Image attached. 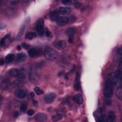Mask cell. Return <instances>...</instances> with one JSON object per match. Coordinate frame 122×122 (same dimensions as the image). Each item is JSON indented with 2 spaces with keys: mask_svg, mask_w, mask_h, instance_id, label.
Segmentation results:
<instances>
[{
  "mask_svg": "<svg viewBox=\"0 0 122 122\" xmlns=\"http://www.w3.org/2000/svg\"><path fill=\"white\" fill-rule=\"evenodd\" d=\"M44 55L45 58L49 61H53L57 58L58 57V52L51 48H47L45 49Z\"/></svg>",
  "mask_w": 122,
  "mask_h": 122,
  "instance_id": "6da1fadb",
  "label": "cell"
},
{
  "mask_svg": "<svg viewBox=\"0 0 122 122\" xmlns=\"http://www.w3.org/2000/svg\"><path fill=\"white\" fill-rule=\"evenodd\" d=\"M113 85V84H112L108 80L105 81V86L103 89V94L104 96L107 99L111 98L112 95Z\"/></svg>",
  "mask_w": 122,
  "mask_h": 122,
  "instance_id": "7a4b0ae2",
  "label": "cell"
},
{
  "mask_svg": "<svg viewBox=\"0 0 122 122\" xmlns=\"http://www.w3.org/2000/svg\"><path fill=\"white\" fill-rule=\"evenodd\" d=\"M8 73L15 78L18 79H22L24 77V74L20 70L17 69H12L8 71Z\"/></svg>",
  "mask_w": 122,
  "mask_h": 122,
  "instance_id": "3957f363",
  "label": "cell"
},
{
  "mask_svg": "<svg viewBox=\"0 0 122 122\" xmlns=\"http://www.w3.org/2000/svg\"><path fill=\"white\" fill-rule=\"evenodd\" d=\"M121 72L119 71V72H112L108 74V80L111 82L112 84H115L120 77H121Z\"/></svg>",
  "mask_w": 122,
  "mask_h": 122,
  "instance_id": "277c9868",
  "label": "cell"
},
{
  "mask_svg": "<svg viewBox=\"0 0 122 122\" xmlns=\"http://www.w3.org/2000/svg\"><path fill=\"white\" fill-rule=\"evenodd\" d=\"M44 22L43 19L42 18H41L38 20L36 24V30L38 31L39 35L41 36L43 35L45 31L44 30Z\"/></svg>",
  "mask_w": 122,
  "mask_h": 122,
  "instance_id": "5b68a950",
  "label": "cell"
},
{
  "mask_svg": "<svg viewBox=\"0 0 122 122\" xmlns=\"http://www.w3.org/2000/svg\"><path fill=\"white\" fill-rule=\"evenodd\" d=\"M56 94L53 92H51L47 94L44 98V100L45 103L50 104L52 103L56 98Z\"/></svg>",
  "mask_w": 122,
  "mask_h": 122,
  "instance_id": "8992f818",
  "label": "cell"
},
{
  "mask_svg": "<svg viewBox=\"0 0 122 122\" xmlns=\"http://www.w3.org/2000/svg\"><path fill=\"white\" fill-rule=\"evenodd\" d=\"M28 54L30 57L34 58L39 56L41 54V51L39 48H31L28 51Z\"/></svg>",
  "mask_w": 122,
  "mask_h": 122,
  "instance_id": "52a82bcc",
  "label": "cell"
},
{
  "mask_svg": "<svg viewBox=\"0 0 122 122\" xmlns=\"http://www.w3.org/2000/svg\"><path fill=\"white\" fill-rule=\"evenodd\" d=\"M75 33V30L73 28H70L67 30V34L68 36V42L70 43H72L74 39V36Z\"/></svg>",
  "mask_w": 122,
  "mask_h": 122,
  "instance_id": "ba28073f",
  "label": "cell"
},
{
  "mask_svg": "<svg viewBox=\"0 0 122 122\" xmlns=\"http://www.w3.org/2000/svg\"><path fill=\"white\" fill-rule=\"evenodd\" d=\"M29 21H28V20L27 19L23 23V24H22L20 30H19V31L18 33V35L17 36V37H16V39L17 40H19L22 36V35H23L24 32V30H25V29Z\"/></svg>",
  "mask_w": 122,
  "mask_h": 122,
  "instance_id": "9c48e42d",
  "label": "cell"
},
{
  "mask_svg": "<svg viewBox=\"0 0 122 122\" xmlns=\"http://www.w3.org/2000/svg\"><path fill=\"white\" fill-rule=\"evenodd\" d=\"M69 21V19L66 16L59 17L57 20V23L60 26H63L66 25Z\"/></svg>",
  "mask_w": 122,
  "mask_h": 122,
  "instance_id": "30bf717a",
  "label": "cell"
},
{
  "mask_svg": "<svg viewBox=\"0 0 122 122\" xmlns=\"http://www.w3.org/2000/svg\"><path fill=\"white\" fill-rule=\"evenodd\" d=\"M53 46L58 50L63 49L66 46V42L64 41H58L53 43Z\"/></svg>",
  "mask_w": 122,
  "mask_h": 122,
  "instance_id": "8fae6325",
  "label": "cell"
},
{
  "mask_svg": "<svg viewBox=\"0 0 122 122\" xmlns=\"http://www.w3.org/2000/svg\"><path fill=\"white\" fill-rule=\"evenodd\" d=\"M14 95L16 97L19 99H22L25 97L26 93L23 90L18 89L15 91Z\"/></svg>",
  "mask_w": 122,
  "mask_h": 122,
  "instance_id": "7c38bea8",
  "label": "cell"
},
{
  "mask_svg": "<svg viewBox=\"0 0 122 122\" xmlns=\"http://www.w3.org/2000/svg\"><path fill=\"white\" fill-rule=\"evenodd\" d=\"M35 119L37 121L43 122L47 119V116L46 114L43 113H37L35 116Z\"/></svg>",
  "mask_w": 122,
  "mask_h": 122,
  "instance_id": "4fadbf2b",
  "label": "cell"
},
{
  "mask_svg": "<svg viewBox=\"0 0 122 122\" xmlns=\"http://www.w3.org/2000/svg\"><path fill=\"white\" fill-rule=\"evenodd\" d=\"M59 14L62 15H67L70 14L71 10L68 7H61L58 10Z\"/></svg>",
  "mask_w": 122,
  "mask_h": 122,
  "instance_id": "5bb4252c",
  "label": "cell"
},
{
  "mask_svg": "<svg viewBox=\"0 0 122 122\" xmlns=\"http://www.w3.org/2000/svg\"><path fill=\"white\" fill-rule=\"evenodd\" d=\"M115 119L116 116L114 112L113 111L109 112L106 119V121L108 122H113L115 121Z\"/></svg>",
  "mask_w": 122,
  "mask_h": 122,
  "instance_id": "9a60e30c",
  "label": "cell"
},
{
  "mask_svg": "<svg viewBox=\"0 0 122 122\" xmlns=\"http://www.w3.org/2000/svg\"><path fill=\"white\" fill-rule=\"evenodd\" d=\"M74 101L78 104H81L83 102V97L81 94L77 93L74 96Z\"/></svg>",
  "mask_w": 122,
  "mask_h": 122,
  "instance_id": "2e32d148",
  "label": "cell"
},
{
  "mask_svg": "<svg viewBox=\"0 0 122 122\" xmlns=\"http://www.w3.org/2000/svg\"><path fill=\"white\" fill-rule=\"evenodd\" d=\"M27 59V56L24 53H20L17 55V60L19 62H22Z\"/></svg>",
  "mask_w": 122,
  "mask_h": 122,
  "instance_id": "e0dca14e",
  "label": "cell"
},
{
  "mask_svg": "<svg viewBox=\"0 0 122 122\" xmlns=\"http://www.w3.org/2000/svg\"><path fill=\"white\" fill-rule=\"evenodd\" d=\"M59 15L60 14L58 10L53 11L50 15V18L52 21H57L59 18Z\"/></svg>",
  "mask_w": 122,
  "mask_h": 122,
  "instance_id": "ac0fdd59",
  "label": "cell"
},
{
  "mask_svg": "<svg viewBox=\"0 0 122 122\" xmlns=\"http://www.w3.org/2000/svg\"><path fill=\"white\" fill-rule=\"evenodd\" d=\"M74 88L75 90H78L80 89V78H79V74L77 73L76 74L75 81L74 85Z\"/></svg>",
  "mask_w": 122,
  "mask_h": 122,
  "instance_id": "d6986e66",
  "label": "cell"
},
{
  "mask_svg": "<svg viewBox=\"0 0 122 122\" xmlns=\"http://www.w3.org/2000/svg\"><path fill=\"white\" fill-rule=\"evenodd\" d=\"M36 36H37V34L35 32H32V31L28 32L27 33H26L25 35V38L28 40H32L33 38H36Z\"/></svg>",
  "mask_w": 122,
  "mask_h": 122,
  "instance_id": "ffe728a7",
  "label": "cell"
},
{
  "mask_svg": "<svg viewBox=\"0 0 122 122\" xmlns=\"http://www.w3.org/2000/svg\"><path fill=\"white\" fill-rule=\"evenodd\" d=\"M30 81H35L38 80V75L36 74V72L34 71H30Z\"/></svg>",
  "mask_w": 122,
  "mask_h": 122,
  "instance_id": "44dd1931",
  "label": "cell"
},
{
  "mask_svg": "<svg viewBox=\"0 0 122 122\" xmlns=\"http://www.w3.org/2000/svg\"><path fill=\"white\" fill-rule=\"evenodd\" d=\"M14 59V56L13 54H9L5 57V61L8 63L12 62Z\"/></svg>",
  "mask_w": 122,
  "mask_h": 122,
  "instance_id": "7402d4cb",
  "label": "cell"
},
{
  "mask_svg": "<svg viewBox=\"0 0 122 122\" xmlns=\"http://www.w3.org/2000/svg\"><path fill=\"white\" fill-rule=\"evenodd\" d=\"M62 115L61 113H58L52 116L51 118V120L53 122H57L59 121V120H61L62 118Z\"/></svg>",
  "mask_w": 122,
  "mask_h": 122,
  "instance_id": "603a6c76",
  "label": "cell"
},
{
  "mask_svg": "<svg viewBox=\"0 0 122 122\" xmlns=\"http://www.w3.org/2000/svg\"><path fill=\"white\" fill-rule=\"evenodd\" d=\"M116 95L117 98L120 100H122V89L121 87H118L116 91Z\"/></svg>",
  "mask_w": 122,
  "mask_h": 122,
  "instance_id": "cb8c5ba5",
  "label": "cell"
},
{
  "mask_svg": "<svg viewBox=\"0 0 122 122\" xmlns=\"http://www.w3.org/2000/svg\"><path fill=\"white\" fill-rule=\"evenodd\" d=\"M10 37V35L9 34H6L4 37H3L0 40V45L1 46H3L5 44V41L6 40L8 39Z\"/></svg>",
  "mask_w": 122,
  "mask_h": 122,
  "instance_id": "d4e9b609",
  "label": "cell"
},
{
  "mask_svg": "<svg viewBox=\"0 0 122 122\" xmlns=\"http://www.w3.org/2000/svg\"><path fill=\"white\" fill-rule=\"evenodd\" d=\"M34 91L37 95H41L43 93V91L38 87H35L34 89Z\"/></svg>",
  "mask_w": 122,
  "mask_h": 122,
  "instance_id": "484cf974",
  "label": "cell"
},
{
  "mask_svg": "<svg viewBox=\"0 0 122 122\" xmlns=\"http://www.w3.org/2000/svg\"><path fill=\"white\" fill-rule=\"evenodd\" d=\"M116 55L118 59L121 60L122 58V48L120 47L116 51Z\"/></svg>",
  "mask_w": 122,
  "mask_h": 122,
  "instance_id": "4316f807",
  "label": "cell"
},
{
  "mask_svg": "<svg viewBox=\"0 0 122 122\" xmlns=\"http://www.w3.org/2000/svg\"><path fill=\"white\" fill-rule=\"evenodd\" d=\"M26 108H27V105L26 104L24 103V104H21V105L20 106V112H24L26 110Z\"/></svg>",
  "mask_w": 122,
  "mask_h": 122,
  "instance_id": "83f0119b",
  "label": "cell"
},
{
  "mask_svg": "<svg viewBox=\"0 0 122 122\" xmlns=\"http://www.w3.org/2000/svg\"><path fill=\"white\" fill-rule=\"evenodd\" d=\"M45 35L48 37H51L52 36V33L51 32L50 30H49L48 29H46L44 31Z\"/></svg>",
  "mask_w": 122,
  "mask_h": 122,
  "instance_id": "f1b7e54d",
  "label": "cell"
},
{
  "mask_svg": "<svg viewBox=\"0 0 122 122\" xmlns=\"http://www.w3.org/2000/svg\"><path fill=\"white\" fill-rule=\"evenodd\" d=\"M34 111L33 110H32V109H30V110H29L28 111H27V114L29 115V116H32L33 114H34Z\"/></svg>",
  "mask_w": 122,
  "mask_h": 122,
  "instance_id": "f546056e",
  "label": "cell"
},
{
  "mask_svg": "<svg viewBox=\"0 0 122 122\" xmlns=\"http://www.w3.org/2000/svg\"><path fill=\"white\" fill-rule=\"evenodd\" d=\"M8 87V83L7 82L4 81L3 83L1 84V87L3 89H5V88H7Z\"/></svg>",
  "mask_w": 122,
  "mask_h": 122,
  "instance_id": "4dcf8cb0",
  "label": "cell"
},
{
  "mask_svg": "<svg viewBox=\"0 0 122 122\" xmlns=\"http://www.w3.org/2000/svg\"><path fill=\"white\" fill-rule=\"evenodd\" d=\"M22 46L24 49H28L30 47V45L26 43H22Z\"/></svg>",
  "mask_w": 122,
  "mask_h": 122,
  "instance_id": "1f68e13d",
  "label": "cell"
},
{
  "mask_svg": "<svg viewBox=\"0 0 122 122\" xmlns=\"http://www.w3.org/2000/svg\"><path fill=\"white\" fill-rule=\"evenodd\" d=\"M62 2L64 4H69L71 1V0H63Z\"/></svg>",
  "mask_w": 122,
  "mask_h": 122,
  "instance_id": "d6a6232c",
  "label": "cell"
},
{
  "mask_svg": "<svg viewBox=\"0 0 122 122\" xmlns=\"http://www.w3.org/2000/svg\"><path fill=\"white\" fill-rule=\"evenodd\" d=\"M4 63H5V61H4V59H2V58H1L0 60V65H1V66H3V65L4 64Z\"/></svg>",
  "mask_w": 122,
  "mask_h": 122,
  "instance_id": "836d02e7",
  "label": "cell"
},
{
  "mask_svg": "<svg viewBox=\"0 0 122 122\" xmlns=\"http://www.w3.org/2000/svg\"><path fill=\"white\" fill-rule=\"evenodd\" d=\"M75 6L76 8H79L81 7V3H76L75 4Z\"/></svg>",
  "mask_w": 122,
  "mask_h": 122,
  "instance_id": "e575fe53",
  "label": "cell"
},
{
  "mask_svg": "<svg viewBox=\"0 0 122 122\" xmlns=\"http://www.w3.org/2000/svg\"><path fill=\"white\" fill-rule=\"evenodd\" d=\"M33 105H34V106H37V104H38V102H37V101H33Z\"/></svg>",
  "mask_w": 122,
  "mask_h": 122,
  "instance_id": "d590c367",
  "label": "cell"
},
{
  "mask_svg": "<svg viewBox=\"0 0 122 122\" xmlns=\"http://www.w3.org/2000/svg\"><path fill=\"white\" fill-rule=\"evenodd\" d=\"M19 116V113L18 112H15L14 114V116L15 117H17Z\"/></svg>",
  "mask_w": 122,
  "mask_h": 122,
  "instance_id": "8d00e7d4",
  "label": "cell"
},
{
  "mask_svg": "<svg viewBox=\"0 0 122 122\" xmlns=\"http://www.w3.org/2000/svg\"><path fill=\"white\" fill-rule=\"evenodd\" d=\"M17 50H19V51L20 50H21V46H20V45H18V46H17Z\"/></svg>",
  "mask_w": 122,
  "mask_h": 122,
  "instance_id": "74e56055",
  "label": "cell"
},
{
  "mask_svg": "<svg viewBox=\"0 0 122 122\" xmlns=\"http://www.w3.org/2000/svg\"><path fill=\"white\" fill-rule=\"evenodd\" d=\"M30 94V96L32 98H33V97L34 96V95H34V93L33 92H31Z\"/></svg>",
  "mask_w": 122,
  "mask_h": 122,
  "instance_id": "f35d334b",
  "label": "cell"
}]
</instances>
